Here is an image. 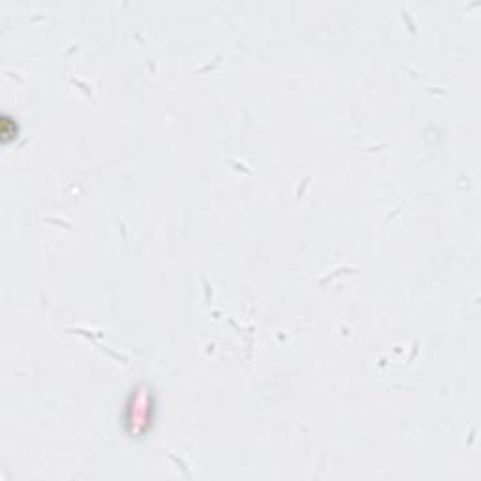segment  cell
I'll list each match as a JSON object with an SVG mask.
<instances>
[{
	"label": "cell",
	"instance_id": "6da1fadb",
	"mask_svg": "<svg viewBox=\"0 0 481 481\" xmlns=\"http://www.w3.org/2000/svg\"><path fill=\"white\" fill-rule=\"evenodd\" d=\"M134 400L135 403L128 406V423L135 425V433H140V430L147 429V425H149V395L134 393Z\"/></svg>",
	"mask_w": 481,
	"mask_h": 481
}]
</instances>
